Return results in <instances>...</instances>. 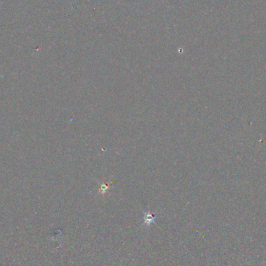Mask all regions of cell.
I'll list each match as a JSON object with an SVG mask.
<instances>
[{
	"instance_id": "obj_1",
	"label": "cell",
	"mask_w": 266,
	"mask_h": 266,
	"mask_svg": "<svg viewBox=\"0 0 266 266\" xmlns=\"http://www.w3.org/2000/svg\"><path fill=\"white\" fill-rule=\"evenodd\" d=\"M155 221V216L153 213H146L144 214V223L145 224L150 225L151 223H154Z\"/></svg>"
},
{
	"instance_id": "obj_2",
	"label": "cell",
	"mask_w": 266,
	"mask_h": 266,
	"mask_svg": "<svg viewBox=\"0 0 266 266\" xmlns=\"http://www.w3.org/2000/svg\"><path fill=\"white\" fill-rule=\"evenodd\" d=\"M111 186V184L109 183H106V182H101L100 184V187H99V192L101 194H104L107 189H109V187Z\"/></svg>"
}]
</instances>
